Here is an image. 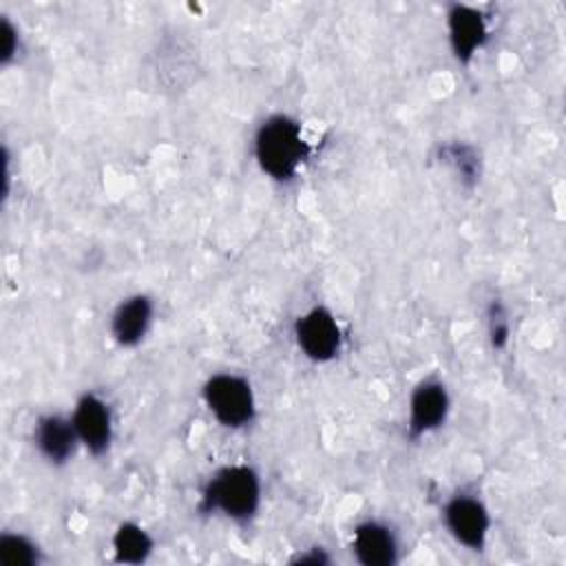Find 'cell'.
I'll list each match as a JSON object with an SVG mask.
<instances>
[{
	"label": "cell",
	"instance_id": "1",
	"mask_svg": "<svg viewBox=\"0 0 566 566\" xmlns=\"http://www.w3.org/2000/svg\"><path fill=\"white\" fill-rule=\"evenodd\" d=\"M263 502V482L254 467L234 462L219 467L201 491L199 509L217 513L234 524H248L256 517Z\"/></svg>",
	"mask_w": 566,
	"mask_h": 566
},
{
	"label": "cell",
	"instance_id": "5",
	"mask_svg": "<svg viewBox=\"0 0 566 566\" xmlns=\"http://www.w3.org/2000/svg\"><path fill=\"white\" fill-rule=\"evenodd\" d=\"M294 343L312 363H332L343 349L338 318L325 305H314L294 321Z\"/></svg>",
	"mask_w": 566,
	"mask_h": 566
},
{
	"label": "cell",
	"instance_id": "7",
	"mask_svg": "<svg viewBox=\"0 0 566 566\" xmlns=\"http://www.w3.org/2000/svg\"><path fill=\"white\" fill-rule=\"evenodd\" d=\"M69 416L82 449H86L95 458L104 455L111 449L115 436V418L108 400L102 394L84 391L75 400V407Z\"/></svg>",
	"mask_w": 566,
	"mask_h": 566
},
{
	"label": "cell",
	"instance_id": "6",
	"mask_svg": "<svg viewBox=\"0 0 566 566\" xmlns=\"http://www.w3.org/2000/svg\"><path fill=\"white\" fill-rule=\"evenodd\" d=\"M451 411V396L447 385L436 378H422L409 394L407 402V438L420 440L444 427Z\"/></svg>",
	"mask_w": 566,
	"mask_h": 566
},
{
	"label": "cell",
	"instance_id": "12",
	"mask_svg": "<svg viewBox=\"0 0 566 566\" xmlns=\"http://www.w3.org/2000/svg\"><path fill=\"white\" fill-rule=\"evenodd\" d=\"M113 559L119 564H144L153 551V535L137 522H122L111 537Z\"/></svg>",
	"mask_w": 566,
	"mask_h": 566
},
{
	"label": "cell",
	"instance_id": "2",
	"mask_svg": "<svg viewBox=\"0 0 566 566\" xmlns=\"http://www.w3.org/2000/svg\"><path fill=\"white\" fill-rule=\"evenodd\" d=\"M252 150L259 168L274 181H292L307 159L310 146L303 137L298 119L287 113L268 115L252 139Z\"/></svg>",
	"mask_w": 566,
	"mask_h": 566
},
{
	"label": "cell",
	"instance_id": "10",
	"mask_svg": "<svg viewBox=\"0 0 566 566\" xmlns=\"http://www.w3.org/2000/svg\"><path fill=\"white\" fill-rule=\"evenodd\" d=\"M352 553L363 566H391L400 559V542L387 522L363 520L352 531Z\"/></svg>",
	"mask_w": 566,
	"mask_h": 566
},
{
	"label": "cell",
	"instance_id": "14",
	"mask_svg": "<svg viewBox=\"0 0 566 566\" xmlns=\"http://www.w3.org/2000/svg\"><path fill=\"white\" fill-rule=\"evenodd\" d=\"M486 332L493 349H504L511 334V323L504 305L500 301H491L486 310Z\"/></svg>",
	"mask_w": 566,
	"mask_h": 566
},
{
	"label": "cell",
	"instance_id": "9",
	"mask_svg": "<svg viewBox=\"0 0 566 566\" xmlns=\"http://www.w3.org/2000/svg\"><path fill=\"white\" fill-rule=\"evenodd\" d=\"M33 447L53 467L69 464L80 444L71 416L64 413H44L33 424Z\"/></svg>",
	"mask_w": 566,
	"mask_h": 566
},
{
	"label": "cell",
	"instance_id": "4",
	"mask_svg": "<svg viewBox=\"0 0 566 566\" xmlns=\"http://www.w3.org/2000/svg\"><path fill=\"white\" fill-rule=\"evenodd\" d=\"M447 533L467 551H484L491 533V513L482 497L469 491L453 493L442 506Z\"/></svg>",
	"mask_w": 566,
	"mask_h": 566
},
{
	"label": "cell",
	"instance_id": "15",
	"mask_svg": "<svg viewBox=\"0 0 566 566\" xmlns=\"http://www.w3.org/2000/svg\"><path fill=\"white\" fill-rule=\"evenodd\" d=\"M0 33H2L0 35V40H2V44H0V62H2V66H9V64L15 62L18 53L22 51L20 31H18V27L7 15H2Z\"/></svg>",
	"mask_w": 566,
	"mask_h": 566
},
{
	"label": "cell",
	"instance_id": "16",
	"mask_svg": "<svg viewBox=\"0 0 566 566\" xmlns=\"http://www.w3.org/2000/svg\"><path fill=\"white\" fill-rule=\"evenodd\" d=\"M294 564H314V566H318V564H327L329 562V557L318 548H314V551H310V553H303V555H296L294 559H292Z\"/></svg>",
	"mask_w": 566,
	"mask_h": 566
},
{
	"label": "cell",
	"instance_id": "13",
	"mask_svg": "<svg viewBox=\"0 0 566 566\" xmlns=\"http://www.w3.org/2000/svg\"><path fill=\"white\" fill-rule=\"evenodd\" d=\"M0 562L4 566H38L42 562V548L27 533L4 531L0 535Z\"/></svg>",
	"mask_w": 566,
	"mask_h": 566
},
{
	"label": "cell",
	"instance_id": "11",
	"mask_svg": "<svg viewBox=\"0 0 566 566\" xmlns=\"http://www.w3.org/2000/svg\"><path fill=\"white\" fill-rule=\"evenodd\" d=\"M155 321V301L148 294H130L122 298L108 321L111 338L119 347H137L150 332Z\"/></svg>",
	"mask_w": 566,
	"mask_h": 566
},
{
	"label": "cell",
	"instance_id": "8",
	"mask_svg": "<svg viewBox=\"0 0 566 566\" xmlns=\"http://www.w3.org/2000/svg\"><path fill=\"white\" fill-rule=\"evenodd\" d=\"M447 38L453 57L469 64L489 42V20L473 4H451L447 9Z\"/></svg>",
	"mask_w": 566,
	"mask_h": 566
},
{
	"label": "cell",
	"instance_id": "3",
	"mask_svg": "<svg viewBox=\"0 0 566 566\" xmlns=\"http://www.w3.org/2000/svg\"><path fill=\"white\" fill-rule=\"evenodd\" d=\"M201 398L210 416L226 429H245L256 418V396L252 382L241 374H212L201 387Z\"/></svg>",
	"mask_w": 566,
	"mask_h": 566
}]
</instances>
